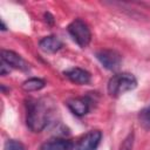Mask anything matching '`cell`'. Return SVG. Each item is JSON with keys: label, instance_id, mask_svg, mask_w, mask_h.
Instances as JSON below:
<instances>
[{"label": "cell", "instance_id": "obj_1", "mask_svg": "<svg viewBox=\"0 0 150 150\" xmlns=\"http://www.w3.org/2000/svg\"><path fill=\"white\" fill-rule=\"evenodd\" d=\"M53 103L48 98H32L26 103V122L33 132H41L53 115Z\"/></svg>", "mask_w": 150, "mask_h": 150}, {"label": "cell", "instance_id": "obj_2", "mask_svg": "<svg viewBox=\"0 0 150 150\" xmlns=\"http://www.w3.org/2000/svg\"><path fill=\"white\" fill-rule=\"evenodd\" d=\"M137 87L136 77L130 73H118L115 74L108 81L107 90L108 94L112 97L121 96L128 91L134 90Z\"/></svg>", "mask_w": 150, "mask_h": 150}, {"label": "cell", "instance_id": "obj_3", "mask_svg": "<svg viewBox=\"0 0 150 150\" xmlns=\"http://www.w3.org/2000/svg\"><path fill=\"white\" fill-rule=\"evenodd\" d=\"M67 30L69 33V35L71 36V39L81 47V48H86L91 40V32L88 27V25L81 20V19H75L73 20L68 27Z\"/></svg>", "mask_w": 150, "mask_h": 150}, {"label": "cell", "instance_id": "obj_4", "mask_svg": "<svg viewBox=\"0 0 150 150\" xmlns=\"http://www.w3.org/2000/svg\"><path fill=\"white\" fill-rule=\"evenodd\" d=\"M96 59L108 70H117L122 63V56L114 49H100L96 52Z\"/></svg>", "mask_w": 150, "mask_h": 150}, {"label": "cell", "instance_id": "obj_5", "mask_svg": "<svg viewBox=\"0 0 150 150\" xmlns=\"http://www.w3.org/2000/svg\"><path fill=\"white\" fill-rule=\"evenodd\" d=\"M1 60L5 62L9 68H15L22 71H28L30 68V64L19 54H16L13 50L2 49L1 50Z\"/></svg>", "mask_w": 150, "mask_h": 150}, {"label": "cell", "instance_id": "obj_6", "mask_svg": "<svg viewBox=\"0 0 150 150\" xmlns=\"http://www.w3.org/2000/svg\"><path fill=\"white\" fill-rule=\"evenodd\" d=\"M101 139L102 132L100 130H90L79 139L76 150H96Z\"/></svg>", "mask_w": 150, "mask_h": 150}, {"label": "cell", "instance_id": "obj_7", "mask_svg": "<svg viewBox=\"0 0 150 150\" xmlns=\"http://www.w3.org/2000/svg\"><path fill=\"white\" fill-rule=\"evenodd\" d=\"M66 105L75 116H84L90 109V101L87 97H71L66 101Z\"/></svg>", "mask_w": 150, "mask_h": 150}, {"label": "cell", "instance_id": "obj_8", "mask_svg": "<svg viewBox=\"0 0 150 150\" xmlns=\"http://www.w3.org/2000/svg\"><path fill=\"white\" fill-rule=\"evenodd\" d=\"M64 76L73 83L75 84H88L90 83L91 81V75L89 71L82 69V68H79V67H73V68H69L67 70L63 71Z\"/></svg>", "mask_w": 150, "mask_h": 150}, {"label": "cell", "instance_id": "obj_9", "mask_svg": "<svg viewBox=\"0 0 150 150\" xmlns=\"http://www.w3.org/2000/svg\"><path fill=\"white\" fill-rule=\"evenodd\" d=\"M74 144L66 138H53L45 142L40 150H73Z\"/></svg>", "mask_w": 150, "mask_h": 150}, {"label": "cell", "instance_id": "obj_10", "mask_svg": "<svg viewBox=\"0 0 150 150\" xmlns=\"http://www.w3.org/2000/svg\"><path fill=\"white\" fill-rule=\"evenodd\" d=\"M39 47L45 53H55V52L61 49L62 42H61V40L57 36L49 35V36L42 38L39 41Z\"/></svg>", "mask_w": 150, "mask_h": 150}, {"label": "cell", "instance_id": "obj_11", "mask_svg": "<svg viewBox=\"0 0 150 150\" xmlns=\"http://www.w3.org/2000/svg\"><path fill=\"white\" fill-rule=\"evenodd\" d=\"M45 86H46L45 80L39 79V77H32V79L26 80L21 87L25 91H38L45 88Z\"/></svg>", "mask_w": 150, "mask_h": 150}, {"label": "cell", "instance_id": "obj_12", "mask_svg": "<svg viewBox=\"0 0 150 150\" xmlns=\"http://www.w3.org/2000/svg\"><path fill=\"white\" fill-rule=\"evenodd\" d=\"M138 122L144 130H150V104L139 111Z\"/></svg>", "mask_w": 150, "mask_h": 150}, {"label": "cell", "instance_id": "obj_13", "mask_svg": "<svg viewBox=\"0 0 150 150\" xmlns=\"http://www.w3.org/2000/svg\"><path fill=\"white\" fill-rule=\"evenodd\" d=\"M4 150H25V146L21 142L15 141V139H8L5 143Z\"/></svg>", "mask_w": 150, "mask_h": 150}, {"label": "cell", "instance_id": "obj_14", "mask_svg": "<svg viewBox=\"0 0 150 150\" xmlns=\"http://www.w3.org/2000/svg\"><path fill=\"white\" fill-rule=\"evenodd\" d=\"M132 144H134V134H129L121 144L120 150H132Z\"/></svg>", "mask_w": 150, "mask_h": 150}, {"label": "cell", "instance_id": "obj_15", "mask_svg": "<svg viewBox=\"0 0 150 150\" xmlns=\"http://www.w3.org/2000/svg\"><path fill=\"white\" fill-rule=\"evenodd\" d=\"M9 70H11V68H9L5 62H2V66H1V75L5 76L7 73H9Z\"/></svg>", "mask_w": 150, "mask_h": 150}]
</instances>
